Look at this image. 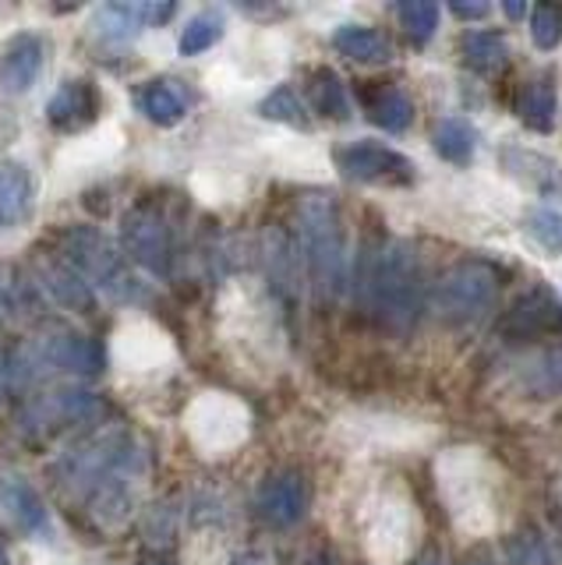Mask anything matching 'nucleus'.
I'll list each match as a JSON object with an SVG mask.
<instances>
[{"label": "nucleus", "instance_id": "41", "mask_svg": "<svg viewBox=\"0 0 562 565\" xmlns=\"http://www.w3.org/2000/svg\"><path fill=\"white\" fill-rule=\"evenodd\" d=\"M308 565H329V562H322V558H311Z\"/></svg>", "mask_w": 562, "mask_h": 565}, {"label": "nucleus", "instance_id": "8", "mask_svg": "<svg viewBox=\"0 0 562 565\" xmlns=\"http://www.w3.org/2000/svg\"><path fill=\"white\" fill-rule=\"evenodd\" d=\"M36 350L50 371H67V375H78V379H96L103 375V367H107V350H103V343L78 329L54 326L36 340Z\"/></svg>", "mask_w": 562, "mask_h": 565}, {"label": "nucleus", "instance_id": "24", "mask_svg": "<svg viewBox=\"0 0 562 565\" xmlns=\"http://www.w3.org/2000/svg\"><path fill=\"white\" fill-rule=\"evenodd\" d=\"M555 110H559V96L552 82H531L517 96V117L538 135H549L555 128Z\"/></svg>", "mask_w": 562, "mask_h": 565}, {"label": "nucleus", "instance_id": "4", "mask_svg": "<svg viewBox=\"0 0 562 565\" xmlns=\"http://www.w3.org/2000/svg\"><path fill=\"white\" fill-rule=\"evenodd\" d=\"M103 417H107V403L89 388H54V393L29 399L19 417V431L29 446H46L61 431L96 428Z\"/></svg>", "mask_w": 562, "mask_h": 565}, {"label": "nucleus", "instance_id": "39", "mask_svg": "<svg viewBox=\"0 0 562 565\" xmlns=\"http://www.w3.org/2000/svg\"><path fill=\"white\" fill-rule=\"evenodd\" d=\"M414 565H438V558H432V555H425V558H417Z\"/></svg>", "mask_w": 562, "mask_h": 565}, {"label": "nucleus", "instance_id": "12", "mask_svg": "<svg viewBox=\"0 0 562 565\" xmlns=\"http://www.w3.org/2000/svg\"><path fill=\"white\" fill-rule=\"evenodd\" d=\"M43 61H46V43L36 32H19L4 43L0 53V93L8 96H22L43 75Z\"/></svg>", "mask_w": 562, "mask_h": 565}, {"label": "nucleus", "instance_id": "32", "mask_svg": "<svg viewBox=\"0 0 562 565\" xmlns=\"http://www.w3.org/2000/svg\"><path fill=\"white\" fill-rule=\"evenodd\" d=\"M531 40L538 50H555L562 43V8L559 4H538L531 8Z\"/></svg>", "mask_w": 562, "mask_h": 565}, {"label": "nucleus", "instance_id": "37", "mask_svg": "<svg viewBox=\"0 0 562 565\" xmlns=\"http://www.w3.org/2000/svg\"><path fill=\"white\" fill-rule=\"evenodd\" d=\"M231 565H273V562L266 555H258V552H237L231 558Z\"/></svg>", "mask_w": 562, "mask_h": 565}, {"label": "nucleus", "instance_id": "6", "mask_svg": "<svg viewBox=\"0 0 562 565\" xmlns=\"http://www.w3.org/2000/svg\"><path fill=\"white\" fill-rule=\"evenodd\" d=\"M120 252L138 269L167 279L173 273V234L167 216L156 205H135L120 220Z\"/></svg>", "mask_w": 562, "mask_h": 565}, {"label": "nucleus", "instance_id": "9", "mask_svg": "<svg viewBox=\"0 0 562 565\" xmlns=\"http://www.w3.org/2000/svg\"><path fill=\"white\" fill-rule=\"evenodd\" d=\"M0 523L11 526L22 537H36V541L54 537V523H50V509L43 502V494L14 470L0 473Z\"/></svg>", "mask_w": 562, "mask_h": 565}, {"label": "nucleus", "instance_id": "40", "mask_svg": "<svg viewBox=\"0 0 562 565\" xmlns=\"http://www.w3.org/2000/svg\"><path fill=\"white\" fill-rule=\"evenodd\" d=\"M464 565H491V562H485V558H470V562H464Z\"/></svg>", "mask_w": 562, "mask_h": 565}, {"label": "nucleus", "instance_id": "7", "mask_svg": "<svg viewBox=\"0 0 562 565\" xmlns=\"http://www.w3.org/2000/svg\"><path fill=\"white\" fill-rule=\"evenodd\" d=\"M332 163L354 184H414V159L382 146V141H350V146L332 149Z\"/></svg>", "mask_w": 562, "mask_h": 565}, {"label": "nucleus", "instance_id": "23", "mask_svg": "<svg viewBox=\"0 0 562 565\" xmlns=\"http://www.w3.org/2000/svg\"><path fill=\"white\" fill-rule=\"evenodd\" d=\"M142 29V4H99L93 14V32L103 43H131Z\"/></svg>", "mask_w": 562, "mask_h": 565}, {"label": "nucleus", "instance_id": "31", "mask_svg": "<svg viewBox=\"0 0 562 565\" xmlns=\"http://www.w3.org/2000/svg\"><path fill=\"white\" fill-rule=\"evenodd\" d=\"M527 234L534 244H541L549 255H562V212L555 209H531L527 212Z\"/></svg>", "mask_w": 562, "mask_h": 565}, {"label": "nucleus", "instance_id": "3", "mask_svg": "<svg viewBox=\"0 0 562 565\" xmlns=\"http://www.w3.org/2000/svg\"><path fill=\"white\" fill-rule=\"evenodd\" d=\"M57 255L72 265V269L89 282L93 290L107 294L110 300L120 305H135V300H146L149 290L146 282L135 276L128 255L103 234L99 226L89 223H75L57 234Z\"/></svg>", "mask_w": 562, "mask_h": 565}, {"label": "nucleus", "instance_id": "17", "mask_svg": "<svg viewBox=\"0 0 562 565\" xmlns=\"http://www.w3.org/2000/svg\"><path fill=\"white\" fill-rule=\"evenodd\" d=\"M188 93L173 78H152L142 88H135V106L149 117L156 128H173L188 114Z\"/></svg>", "mask_w": 562, "mask_h": 565}, {"label": "nucleus", "instance_id": "14", "mask_svg": "<svg viewBox=\"0 0 562 565\" xmlns=\"http://www.w3.org/2000/svg\"><path fill=\"white\" fill-rule=\"evenodd\" d=\"M36 287H43L54 305L75 311V315H89L96 308V290L61 255L43 258L36 265Z\"/></svg>", "mask_w": 562, "mask_h": 565}, {"label": "nucleus", "instance_id": "19", "mask_svg": "<svg viewBox=\"0 0 562 565\" xmlns=\"http://www.w3.org/2000/svg\"><path fill=\"white\" fill-rule=\"evenodd\" d=\"M432 146L435 152L453 167H467L474 152H478V128L467 117H443L432 128Z\"/></svg>", "mask_w": 562, "mask_h": 565}, {"label": "nucleus", "instance_id": "28", "mask_svg": "<svg viewBox=\"0 0 562 565\" xmlns=\"http://www.w3.org/2000/svg\"><path fill=\"white\" fill-rule=\"evenodd\" d=\"M258 117L276 120V124H290V128H308V110H305L301 96H297V88H290V85L273 88V93L258 103Z\"/></svg>", "mask_w": 562, "mask_h": 565}, {"label": "nucleus", "instance_id": "25", "mask_svg": "<svg viewBox=\"0 0 562 565\" xmlns=\"http://www.w3.org/2000/svg\"><path fill=\"white\" fill-rule=\"evenodd\" d=\"M308 96H311L315 114H322V117H329V120H347V117H350L347 88H343L340 75H337L332 67H315V71H311Z\"/></svg>", "mask_w": 562, "mask_h": 565}, {"label": "nucleus", "instance_id": "36", "mask_svg": "<svg viewBox=\"0 0 562 565\" xmlns=\"http://www.w3.org/2000/svg\"><path fill=\"white\" fill-rule=\"evenodd\" d=\"M502 14L509 18V22H520V18L531 14V8H527L523 0H506V4H502Z\"/></svg>", "mask_w": 562, "mask_h": 565}, {"label": "nucleus", "instance_id": "42", "mask_svg": "<svg viewBox=\"0 0 562 565\" xmlns=\"http://www.w3.org/2000/svg\"><path fill=\"white\" fill-rule=\"evenodd\" d=\"M555 520H559V534H562V509H559V516H555Z\"/></svg>", "mask_w": 562, "mask_h": 565}, {"label": "nucleus", "instance_id": "10", "mask_svg": "<svg viewBox=\"0 0 562 565\" xmlns=\"http://www.w3.org/2000/svg\"><path fill=\"white\" fill-rule=\"evenodd\" d=\"M258 516L269 526H294L308 516L311 509V484L301 470H276L258 484L255 494Z\"/></svg>", "mask_w": 562, "mask_h": 565}, {"label": "nucleus", "instance_id": "27", "mask_svg": "<svg viewBox=\"0 0 562 565\" xmlns=\"http://www.w3.org/2000/svg\"><path fill=\"white\" fill-rule=\"evenodd\" d=\"M396 14H400L403 32H407V40L414 46H425L438 29V14H443V8H438L435 0H403Z\"/></svg>", "mask_w": 562, "mask_h": 565}, {"label": "nucleus", "instance_id": "16", "mask_svg": "<svg viewBox=\"0 0 562 565\" xmlns=\"http://www.w3.org/2000/svg\"><path fill=\"white\" fill-rule=\"evenodd\" d=\"M36 205V177L25 163H0V226H22Z\"/></svg>", "mask_w": 562, "mask_h": 565}, {"label": "nucleus", "instance_id": "26", "mask_svg": "<svg viewBox=\"0 0 562 565\" xmlns=\"http://www.w3.org/2000/svg\"><path fill=\"white\" fill-rule=\"evenodd\" d=\"M36 311V282L22 276L14 265H0V318H29Z\"/></svg>", "mask_w": 562, "mask_h": 565}, {"label": "nucleus", "instance_id": "21", "mask_svg": "<svg viewBox=\"0 0 562 565\" xmlns=\"http://www.w3.org/2000/svg\"><path fill=\"white\" fill-rule=\"evenodd\" d=\"M332 46L358 64H385L393 57L385 35L375 29H364V25H340L337 32H332Z\"/></svg>", "mask_w": 562, "mask_h": 565}, {"label": "nucleus", "instance_id": "29", "mask_svg": "<svg viewBox=\"0 0 562 565\" xmlns=\"http://www.w3.org/2000/svg\"><path fill=\"white\" fill-rule=\"evenodd\" d=\"M220 40H223V18L213 14V11H205V14L191 18V22L184 25L178 50H181V57H199V53L213 50Z\"/></svg>", "mask_w": 562, "mask_h": 565}, {"label": "nucleus", "instance_id": "38", "mask_svg": "<svg viewBox=\"0 0 562 565\" xmlns=\"http://www.w3.org/2000/svg\"><path fill=\"white\" fill-rule=\"evenodd\" d=\"M0 565H11V555H8V547L0 544Z\"/></svg>", "mask_w": 562, "mask_h": 565}, {"label": "nucleus", "instance_id": "1", "mask_svg": "<svg viewBox=\"0 0 562 565\" xmlns=\"http://www.w3.org/2000/svg\"><path fill=\"white\" fill-rule=\"evenodd\" d=\"M358 305L372 315L382 329L407 332L425 308V279L414 244L407 241H382L368 247L354 279Z\"/></svg>", "mask_w": 562, "mask_h": 565}, {"label": "nucleus", "instance_id": "15", "mask_svg": "<svg viewBox=\"0 0 562 565\" xmlns=\"http://www.w3.org/2000/svg\"><path fill=\"white\" fill-rule=\"evenodd\" d=\"M499 163L509 177H513V181L527 184L538 194H559L562 191V167L552 156H544L538 149L506 141V146H499Z\"/></svg>", "mask_w": 562, "mask_h": 565}, {"label": "nucleus", "instance_id": "13", "mask_svg": "<svg viewBox=\"0 0 562 565\" xmlns=\"http://www.w3.org/2000/svg\"><path fill=\"white\" fill-rule=\"evenodd\" d=\"M506 340H538V335L562 332V300L552 290H527L502 322Z\"/></svg>", "mask_w": 562, "mask_h": 565}, {"label": "nucleus", "instance_id": "11", "mask_svg": "<svg viewBox=\"0 0 562 565\" xmlns=\"http://www.w3.org/2000/svg\"><path fill=\"white\" fill-rule=\"evenodd\" d=\"M99 110H103L99 88L93 82H85V78H72L46 99V124L54 131L75 135V131L93 128Z\"/></svg>", "mask_w": 562, "mask_h": 565}, {"label": "nucleus", "instance_id": "5", "mask_svg": "<svg viewBox=\"0 0 562 565\" xmlns=\"http://www.w3.org/2000/svg\"><path fill=\"white\" fill-rule=\"evenodd\" d=\"M499 290L502 279L488 262H460L438 276V282L432 287V311L453 326L478 322L485 311L496 308Z\"/></svg>", "mask_w": 562, "mask_h": 565}, {"label": "nucleus", "instance_id": "30", "mask_svg": "<svg viewBox=\"0 0 562 565\" xmlns=\"http://www.w3.org/2000/svg\"><path fill=\"white\" fill-rule=\"evenodd\" d=\"M506 558L509 565H559L552 544L538 530H517L513 537H506Z\"/></svg>", "mask_w": 562, "mask_h": 565}, {"label": "nucleus", "instance_id": "34", "mask_svg": "<svg viewBox=\"0 0 562 565\" xmlns=\"http://www.w3.org/2000/svg\"><path fill=\"white\" fill-rule=\"evenodd\" d=\"M173 14H178V4H173V0H160V4H142V18H146V25H152V29L167 25Z\"/></svg>", "mask_w": 562, "mask_h": 565}, {"label": "nucleus", "instance_id": "35", "mask_svg": "<svg viewBox=\"0 0 562 565\" xmlns=\"http://www.w3.org/2000/svg\"><path fill=\"white\" fill-rule=\"evenodd\" d=\"M488 11H491V4H485V0L481 4H470V0H456L453 4V14L464 18V22H485Z\"/></svg>", "mask_w": 562, "mask_h": 565}, {"label": "nucleus", "instance_id": "18", "mask_svg": "<svg viewBox=\"0 0 562 565\" xmlns=\"http://www.w3.org/2000/svg\"><path fill=\"white\" fill-rule=\"evenodd\" d=\"M364 110H368V120H372L375 128L393 131V135L407 131L411 120H414V103L396 85H375L364 99Z\"/></svg>", "mask_w": 562, "mask_h": 565}, {"label": "nucleus", "instance_id": "33", "mask_svg": "<svg viewBox=\"0 0 562 565\" xmlns=\"http://www.w3.org/2000/svg\"><path fill=\"white\" fill-rule=\"evenodd\" d=\"M527 388H531L534 396H555V393H562V347L549 350L531 367V375H527Z\"/></svg>", "mask_w": 562, "mask_h": 565}, {"label": "nucleus", "instance_id": "2", "mask_svg": "<svg viewBox=\"0 0 562 565\" xmlns=\"http://www.w3.org/2000/svg\"><path fill=\"white\" fill-rule=\"evenodd\" d=\"M297 247L311 273L315 290L326 300L340 297L347 287V234L340 205L322 191H311L297 202Z\"/></svg>", "mask_w": 562, "mask_h": 565}, {"label": "nucleus", "instance_id": "22", "mask_svg": "<svg viewBox=\"0 0 562 565\" xmlns=\"http://www.w3.org/2000/svg\"><path fill=\"white\" fill-rule=\"evenodd\" d=\"M460 57L474 75H496L509 61V46L499 32L478 29V32H467L460 40Z\"/></svg>", "mask_w": 562, "mask_h": 565}, {"label": "nucleus", "instance_id": "20", "mask_svg": "<svg viewBox=\"0 0 562 565\" xmlns=\"http://www.w3.org/2000/svg\"><path fill=\"white\" fill-rule=\"evenodd\" d=\"M85 509L89 516L103 526V530H114L120 523H128V516L135 512V499H131V488L125 477H114V481H103L89 499H85Z\"/></svg>", "mask_w": 562, "mask_h": 565}]
</instances>
